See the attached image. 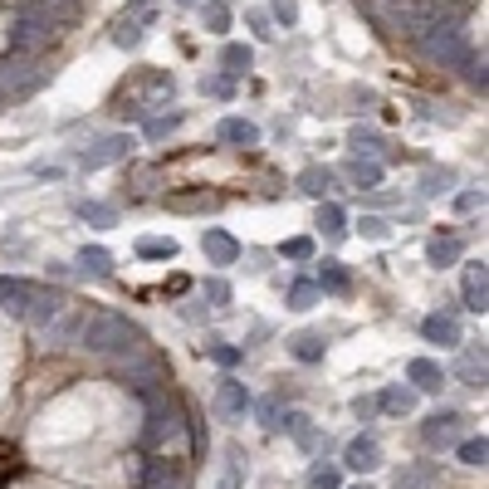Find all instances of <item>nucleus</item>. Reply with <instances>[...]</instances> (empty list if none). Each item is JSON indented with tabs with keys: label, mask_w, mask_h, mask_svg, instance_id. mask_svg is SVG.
Masks as SVG:
<instances>
[{
	"label": "nucleus",
	"mask_w": 489,
	"mask_h": 489,
	"mask_svg": "<svg viewBox=\"0 0 489 489\" xmlns=\"http://www.w3.org/2000/svg\"><path fill=\"white\" fill-rule=\"evenodd\" d=\"M426 342H441V348H460V324H455V314H431L421 324Z\"/></svg>",
	"instance_id": "nucleus-16"
},
{
	"label": "nucleus",
	"mask_w": 489,
	"mask_h": 489,
	"mask_svg": "<svg viewBox=\"0 0 489 489\" xmlns=\"http://www.w3.org/2000/svg\"><path fill=\"white\" fill-rule=\"evenodd\" d=\"M201 249H206V259H211V265H235V259H240V240H235L231 231H206L201 235Z\"/></svg>",
	"instance_id": "nucleus-13"
},
{
	"label": "nucleus",
	"mask_w": 489,
	"mask_h": 489,
	"mask_svg": "<svg viewBox=\"0 0 489 489\" xmlns=\"http://www.w3.org/2000/svg\"><path fill=\"white\" fill-rule=\"evenodd\" d=\"M49 74L30 55H0V98H30Z\"/></svg>",
	"instance_id": "nucleus-6"
},
{
	"label": "nucleus",
	"mask_w": 489,
	"mask_h": 489,
	"mask_svg": "<svg viewBox=\"0 0 489 489\" xmlns=\"http://www.w3.org/2000/svg\"><path fill=\"white\" fill-rule=\"evenodd\" d=\"M387 15H392V30H397V35L416 39L435 15H441V5H435V0H397V5H387Z\"/></svg>",
	"instance_id": "nucleus-8"
},
{
	"label": "nucleus",
	"mask_w": 489,
	"mask_h": 489,
	"mask_svg": "<svg viewBox=\"0 0 489 489\" xmlns=\"http://www.w3.org/2000/svg\"><path fill=\"white\" fill-rule=\"evenodd\" d=\"M79 342L89 352H103V358H132V352L148 348L142 328L128 324L122 314H113V308H98V314L83 318V324H79Z\"/></svg>",
	"instance_id": "nucleus-1"
},
{
	"label": "nucleus",
	"mask_w": 489,
	"mask_h": 489,
	"mask_svg": "<svg viewBox=\"0 0 489 489\" xmlns=\"http://www.w3.org/2000/svg\"><path fill=\"white\" fill-rule=\"evenodd\" d=\"M372 5H377V10H387V5H397V0H372Z\"/></svg>",
	"instance_id": "nucleus-55"
},
{
	"label": "nucleus",
	"mask_w": 489,
	"mask_h": 489,
	"mask_svg": "<svg viewBox=\"0 0 489 489\" xmlns=\"http://www.w3.org/2000/svg\"><path fill=\"white\" fill-rule=\"evenodd\" d=\"M324 348H328V342L318 338V333H299V338L289 342V352H294L299 362H318V358H324Z\"/></svg>",
	"instance_id": "nucleus-29"
},
{
	"label": "nucleus",
	"mask_w": 489,
	"mask_h": 489,
	"mask_svg": "<svg viewBox=\"0 0 489 489\" xmlns=\"http://www.w3.org/2000/svg\"><path fill=\"white\" fill-rule=\"evenodd\" d=\"M342 460H348L358 475H367V470H377V465H382V445L372 441V435H358V441L348 445V455H342Z\"/></svg>",
	"instance_id": "nucleus-17"
},
{
	"label": "nucleus",
	"mask_w": 489,
	"mask_h": 489,
	"mask_svg": "<svg viewBox=\"0 0 489 489\" xmlns=\"http://www.w3.org/2000/svg\"><path fill=\"white\" fill-rule=\"evenodd\" d=\"M211 411L221 416V421H235V416H245V411H249V392H245V382L225 377L221 387H215V397H211Z\"/></svg>",
	"instance_id": "nucleus-12"
},
{
	"label": "nucleus",
	"mask_w": 489,
	"mask_h": 489,
	"mask_svg": "<svg viewBox=\"0 0 489 489\" xmlns=\"http://www.w3.org/2000/svg\"><path fill=\"white\" fill-rule=\"evenodd\" d=\"M259 416H265V426H269V431L279 426V407H274V401H265V407H259Z\"/></svg>",
	"instance_id": "nucleus-52"
},
{
	"label": "nucleus",
	"mask_w": 489,
	"mask_h": 489,
	"mask_svg": "<svg viewBox=\"0 0 489 489\" xmlns=\"http://www.w3.org/2000/svg\"><path fill=\"white\" fill-rule=\"evenodd\" d=\"M113 45H122V49L142 45V25H138L132 15H122V20H118V30H113Z\"/></svg>",
	"instance_id": "nucleus-37"
},
{
	"label": "nucleus",
	"mask_w": 489,
	"mask_h": 489,
	"mask_svg": "<svg viewBox=\"0 0 489 489\" xmlns=\"http://www.w3.org/2000/svg\"><path fill=\"white\" fill-rule=\"evenodd\" d=\"M460 460H465V465H485V460H489V441H485V435L460 441Z\"/></svg>",
	"instance_id": "nucleus-39"
},
{
	"label": "nucleus",
	"mask_w": 489,
	"mask_h": 489,
	"mask_svg": "<svg viewBox=\"0 0 489 489\" xmlns=\"http://www.w3.org/2000/svg\"><path fill=\"white\" fill-rule=\"evenodd\" d=\"M249 59H255V55H249V45H225V49H221L225 74H245V69H249Z\"/></svg>",
	"instance_id": "nucleus-36"
},
{
	"label": "nucleus",
	"mask_w": 489,
	"mask_h": 489,
	"mask_svg": "<svg viewBox=\"0 0 489 489\" xmlns=\"http://www.w3.org/2000/svg\"><path fill=\"white\" fill-rule=\"evenodd\" d=\"M176 122H181V113H166V118H148V138L157 142L166 132H176Z\"/></svg>",
	"instance_id": "nucleus-41"
},
{
	"label": "nucleus",
	"mask_w": 489,
	"mask_h": 489,
	"mask_svg": "<svg viewBox=\"0 0 489 489\" xmlns=\"http://www.w3.org/2000/svg\"><path fill=\"white\" fill-rule=\"evenodd\" d=\"M69 308V299L59 294V289H45V284H35V294H30V304H25V324L30 328H49L59 314Z\"/></svg>",
	"instance_id": "nucleus-10"
},
{
	"label": "nucleus",
	"mask_w": 489,
	"mask_h": 489,
	"mask_svg": "<svg viewBox=\"0 0 489 489\" xmlns=\"http://www.w3.org/2000/svg\"><path fill=\"white\" fill-rule=\"evenodd\" d=\"M324 294H348L352 289V274H348V265H338V259H324V269H318V279H314Z\"/></svg>",
	"instance_id": "nucleus-21"
},
{
	"label": "nucleus",
	"mask_w": 489,
	"mask_h": 489,
	"mask_svg": "<svg viewBox=\"0 0 489 489\" xmlns=\"http://www.w3.org/2000/svg\"><path fill=\"white\" fill-rule=\"evenodd\" d=\"M460 64H465V79H470V83H475V89H480V93H485V55H465V59H460Z\"/></svg>",
	"instance_id": "nucleus-42"
},
{
	"label": "nucleus",
	"mask_w": 489,
	"mask_h": 489,
	"mask_svg": "<svg viewBox=\"0 0 489 489\" xmlns=\"http://www.w3.org/2000/svg\"><path fill=\"white\" fill-rule=\"evenodd\" d=\"M132 489H191V480H186V465L176 460V455H157V460H148L138 470V480H132Z\"/></svg>",
	"instance_id": "nucleus-7"
},
{
	"label": "nucleus",
	"mask_w": 489,
	"mask_h": 489,
	"mask_svg": "<svg viewBox=\"0 0 489 489\" xmlns=\"http://www.w3.org/2000/svg\"><path fill=\"white\" fill-rule=\"evenodd\" d=\"M181 435H186V416H181V407H176V397H172V392H162V387H152L148 392V426H142V445H148V451H172Z\"/></svg>",
	"instance_id": "nucleus-2"
},
{
	"label": "nucleus",
	"mask_w": 489,
	"mask_h": 489,
	"mask_svg": "<svg viewBox=\"0 0 489 489\" xmlns=\"http://www.w3.org/2000/svg\"><path fill=\"white\" fill-rule=\"evenodd\" d=\"M201 89L211 93V98H225V93H231V79H206Z\"/></svg>",
	"instance_id": "nucleus-50"
},
{
	"label": "nucleus",
	"mask_w": 489,
	"mask_h": 489,
	"mask_svg": "<svg viewBox=\"0 0 489 489\" xmlns=\"http://www.w3.org/2000/svg\"><path fill=\"white\" fill-rule=\"evenodd\" d=\"M465 308H470V314H485V308H489V274H485V265H465Z\"/></svg>",
	"instance_id": "nucleus-14"
},
{
	"label": "nucleus",
	"mask_w": 489,
	"mask_h": 489,
	"mask_svg": "<svg viewBox=\"0 0 489 489\" xmlns=\"http://www.w3.org/2000/svg\"><path fill=\"white\" fill-rule=\"evenodd\" d=\"M215 138L231 142V148H255V142H259V128H255L249 118H225L221 128H215Z\"/></svg>",
	"instance_id": "nucleus-19"
},
{
	"label": "nucleus",
	"mask_w": 489,
	"mask_h": 489,
	"mask_svg": "<svg viewBox=\"0 0 489 489\" xmlns=\"http://www.w3.org/2000/svg\"><path fill=\"white\" fill-rule=\"evenodd\" d=\"M480 201H485L480 191H460V196H455V211H475V206H480Z\"/></svg>",
	"instance_id": "nucleus-49"
},
{
	"label": "nucleus",
	"mask_w": 489,
	"mask_h": 489,
	"mask_svg": "<svg viewBox=\"0 0 489 489\" xmlns=\"http://www.w3.org/2000/svg\"><path fill=\"white\" fill-rule=\"evenodd\" d=\"M460 377L470 382V387H480V382H485V348H465L460 352Z\"/></svg>",
	"instance_id": "nucleus-32"
},
{
	"label": "nucleus",
	"mask_w": 489,
	"mask_h": 489,
	"mask_svg": "<svg viewBox=\"0 0 489 489\" xmlns=\"http://www.w3.org/2000/svg\"><path fill=\"white\" fill-rule=\"evenodd\" d=\"M176 93V79L166 74V69H142L138 79L128 83V89L118 93V103H122V113H132V118H142V113H152V108H162L166 98Z\"/></svg>",
	"instance_id": "nucleus-4"
},
{
	"label": "nucleus",
	"mask_w": 489,
	"mask_h": 489,
	"mask_svg": "<svg viewBox=\"0 0 489 489\" xmlns=\"http://www.w3.org/2000/svg\"><path fill=\"white\" fill-rule=\"evenodd\" d=\"M416 45H421V55L431 59V64H441V69H451V64H460L465 55H470V45H465V30H460V20H441L435 15L431 25L416 35Z\"/></svg>",
	"instance_id": "nucleus-3"
},
{
	"label": "nucleus",
	"mask_w": 489,
	"mask_h": 489,
	"mask_svg": "<svg viewBox=\"0 0 489 489\" xmlns=\"http://www.w3.org/2000/svg\"><path fill=\"white\" fill-rule=\"evenodd\" d=\"M416 397H421L416 387H387V392L377 397V407L387 411V416H407V411L416 407Z\"/></svg>",
	"instance_id": "nucleus-23"
},
{
	"label": "nucleus",
	"mask_w": 489,
	"mask_h": 489,
	"mask_svg": "<svg viewBox=\"0 0 489 489\" xmlns=\"http://www.w3.org/2000/svg\"><path fill=\"white\" fill-rule=\"evenodd\" d=\"M206 352H211V362H221V367H235V362L245 358L240 348H231V342H211V348H206Z\"/></svg>",
	"instance_id": "nucleus-40"
},
{
	"label": "nucleus",
	"mask_w": 489,
	"mask_h": 489,
	"mask_svg": "<svg viewBox=\"0 0 489 489\" xmlns=\"http://www.w3.org/2000/svg\"><path fill=\"white\" fill-rule=\"evenodd\" d=\"M79 269H83V274H93V279H108L113 274V255L103 245H83L79 249Z\"/></svg>",
	"instance_id": "nucleus-22"
},
{
	"label": "nucleus",
	"mask_w": 489,
	"mask_h": 489,
	"mask_svg": "<svg viewBox=\"0 0 489 489\" xmlns=\"http://www.w3.org/2000/svg\"><path fill=\"white\" fill-rule=\"evenodd\" d=\"M20 10H35V15H45L49 25H64V20H74L79 0H20Z\"/></svg>",
	"instance_id": "nucleus-20"
},
{
	"label": "nucleus",
	"mask_w": 489,
	"mask_h": 489,
	"mask_svg": "<svg viewBox=\"0 0 489 489\" xmlns=\"http://www.w3.org/2000/svg\"><path fill=\"white\" fill-rule=\"evenodd\" d=\"M314 255V240L308 235H294V240H284V259H308Z\"/></svg>",
	"instance_id": "nucleus-44"
},
{
	"label": "nucleus",
	"mask_w": 489,
	"mask_h": 489,
	"mask_svg": "<svg viewBox=\"0 0 489 489\" xmlns=\"http://www.w3.org/2000/svg\"><path fill=\"white\" fill-rule=\"evenodd\" d=\"M201 20H206V30H211V35H225V30H231V5H221V0H206Z\"/></svg>",
	"instance_id": "nucleus-34"
},
{
	"label": "nucleus",
	"mask_w": 489,
	"mask_h": 489,
	"mask_svg": "<svg viewBox=\"0 0 489 489\" xmlns=\"http://www.w3.org/2000/svg\"><path fill=\"white\" fill-rule=\"evenodd\" d=\"M132 148H138V142H132L128 132H108V138L93 142V152H83V166H89V172H98V166H108V162H128Z\"/></svg>",
	"instance_id": "nucleus-11"
},
{
	"label": "nucleus",
	"mask_w": 489,
	"mask_h": 489,
	"mask_svg": "<svg viewBox=\"0 0 489 489\" xmlns=\"http://www.w3.org/2000/svg\"><path fill=\"white\" fill-rule=\"evenodd\" d=\"M5 294H10V279H0V304H5Z\"/></svg>",
	"instance_id": "nucleus-54"
},
{
	"label": "nucleus",
	"mask_w": 489,
	"mask_h": 489,
	"mask_svg": "<svg viewBox=\"0 0 489 489\" xmlns=\"http://www.w3.org/2000/svg\"><path fill=\"white\" fill-rule=\"evenodd\" d=\"M138 255L142 259H176V240H172V235H142Z\"/></svg>",
	"instance_id": "nucleus-26"
},
{
	"label": "nucleus",
	"mask_w": 489,
	"mask_h": 489,
	"mask_svg": "<svg viewBox=\"0 0 489 489\" xmlns=\"http://www.w3.org/2000/svg\"><path fill=\"white\" fill-rule=\"evenodd\" d=\"M358 489H372V485H358Z\"/></svg>",
	"instance_id": "nucleus-56"
},
{
	"label": "nucleus",
	"mask_w": 489,
	"mask_h": 489,
	"mask_svg": "<svg viewBox=\"0 0 489 489\" xmlns=\"http://www.w3.org/2000/svg\"><path fill=\"white\" fill-rule=\"evenodd\" d=\"M348 148H352V152H358V157H372V162H377V157H382V138H377V132H372V128H352V138H348Z\"/></svg>",
	"instance_id": "nucleus-30"
},
{
	"label": "nucleus",
	"mask_w": 489,
	"mask_h": 489,
	"mask_svg": "<svg viewBox=\"0 0 489 489\" xmlns=\"http://www.w3.org/2000/svg\"><path fill=\"white\" fill-rule=\"evenodd\" d=\"M362 235H367V240H387V221H382V215H362Z\"/></svg>",
	"instance_id": "nucleus-45"
},
{
	"label": "nucleus",
	"mask_w": 489,
	"mask_h": 489,
	"mask_svg": "<svg viewBox=\"0 0 489 489\" xmlns=\"http://www.w3.org/2000/svg\"><path fill=\"white\" fill-rule=\"evenodd\" d=\"M318 225H324V235H328V240H342V235H348V221H342V206L324 201V206H318Z\"/></svg>",
	"instance_id": "nucleus-28"
},
{
	"label": "nucleus",
	"mask_w": 489,
	"mask_h": 489,
	"mask_svg": "<svg viewBox=\"0 0 489 489\" xmlns=\"http://www.w3.org/2000/svg\"><path fill=\"white\" fill-rule=\"evenodd\" d=\"M338 465H314V470H308V489H338Z\"/></svg>",
	"instance_id": "nucleus-38"
},
{
	"label": "nucleus",
	"mask_w": 489,
	"mask_h": 489,
	"mask_svg": "<svg viewBox=\"0 0 489 489\" xmlns=\"http://www.w3.org/2000/svg\"><path fill=\"white\" fill-rule=\"evenodd\" d=\"M249 30H255L259 39H269V35H274V30H269V20H265V15H249Z\"/></svg>",
	"instance_id": "nucleus-51"
},
{
	"label": "nucleus",
	"mask_w": 489,
	"mask_h": 489,
	"mask_svg": "<svg viewBox=\"0 0 489 489\" xmlns=\"http://www.w3.org/2000/svg\"><path fill=\"white\" fill-rule=\"evenodd\" d=\"M348 176H352V181H358V191H372V186H377L382 181V162H362V157H352L348 162Z\"/></svg>",
	"instance_id": "nucleus-25"
},
{
	"label": "nucleus",
	"mask_w": 489,
	"mask_h": 489,
	"mask_svg": "<svg viewBox=\"0 0 489 489\" xmlns=\"http://www.w3.org/2000/svg\"><path fill=\"white\" fill-rule=\"evenodd\" d=\"M318 299H324V289H318L314 279H294V289H289V308H314Z\"/></svg>",
	"instance_id": "nucleus-33"
},
{
	"label": "nucleus",
	"mask_w": 489,
	"mask_h": 489,
	"mask_svg": "<svg viewBox=\"0 0 489 489\" xmlns=\"http://www.w3.org/2000/svg\"><path fill=\"white\" fill-rule=\"evenodd\" d=\"M328 186H333L328 166H308V172H299V191H304V196H324Z\"/></svg>",
	"instance_id": "nucleus-31"
},
{
	"label": "nucleus",
	"mask_w": 489,
	"mask_h": 489,
	"mask_svg": "<svg viewBox=\"0 0 489 489\" xmlns=\"http://www.w3.org/2000/svg\"><path fill=\"white\" fill-rule=\"evenodd\" d=\"M201 294L211 299V304H231V284H225V279H206Z\"/></svg>",
	"instance_id": "nucleus-43"
},
{
	"label": "nucleus",
	"mask_w": 489,
	"mask_h": 489,
	"mask_svg": "<svg viewBox=\"0 0 489 489\" xmlns=\"http://www.w3.org/2000/svg\"><path fill=\"white\" fill-rule=\"evenodd\" d=\"M59 35V25H49L45 15H35V10H15V20H10V55H30L35 59L39 49H49Z\"/></svg>",
	"instance_id": "nucleus-5"
},
{
	"label": "nucleus",
	"mask_w": 489,
	"mask_h": 489,
	"mask_svg": "<svg viewBox=\"0 0 489 489\" xmlns=\"http://www.w3.org/2000/svg\"><path fill=\"white\" fill-rule=\"evenodd\" d=\"M407 382L416 392H441L445 387V372L435 367L431 358H411V367H407Z\"/></svg>",
	"instance_id": "nucleus-18"
},
{
	"label": "nucleus",
	"mask_w": 489,
	"mask_h": 489,
	"mask_svg": "<svg viewBox=\"0 0 489 489\" xmlns=\"http://www.w3.org/2000/svg\"><path fill=\"white\" fill-rule=\"evenodd\" d=\"M445 186H451V172H426L421 191H426V196H435V191H445Z\"/></svg>",
	"instance_id": "nucleus-47"
},
{
	"label": "nucleus",
	"mask_w": 489,
	"mask_h": 489,
	"mask_svg": "<svg viewBox=\"0 0 489 489\" xmlns=\"http://www.w3.org/2000/svg\"><path fill=\"white\" fill-rule=\"evenodd\" d=\"M166 206H172V211H215V206H221V196H211V191H191V196H166Z\"/></svg>",
	"instance_id": "nucleus-27"
},
{
	"label": "nucleus",
	"mask_w": 489,
	"mask_h": 489,
	"mask_svg": "<svg viewBox=\"0 0 489 489\" xmlns=\"http://www.w3.org/2000/svg\"><path fill=\"white\" fill-rule=\"evenodd\" d=\"M274 20H279V25H299V5H294V0H274Z\"/></svg>",
	"instance_id": "nucleus-46"
},
{
	"label": "nucleus",
	"mask_w": 489,
	"mask_h": 489,
	"mask_svg": "<svg viewBox=\"0 0 489 489\" xmlns=\"http://www.w3.org/2000/svg\"><path fill=\"white\" fill-rule=\"evenodd\" d=\"M215 489H240V470H235V460L221 470V480H215Z\"/></svg>",
	"instance_id": "nucleus-48"
},
{
	"label": "nucleus",
	"mask_w": 489,
	"mask_h": 489,
	"mask_svg": "<svg viewBox=\"0 0 489 489\" xmlns=\"http://www.w3.org/2000/svg\"><path fill=\"white\" fill-rule=\"evenodd\" d=\"M392 489H441V470L431 460H416L407 470H397V485Z\"/></svg>",
	"instance_id": "nucleus-15"
},
{
	"label": "nucleus",
	"mask_w": 489,
	"mask_h": 489,
	"mask_svg": "<svg viewBox=\"0 0 489 489\" xmlns=\"http://www.w3.org/2000/svg\"><path fill=\"white\" fill-rule=\"evenodd\" d=\"M465 435V416L460 411H435L431 421L421 426V441L431 445V451H451V445H460Z\"/></svg>",
	"instance_id": "nucleus-9"
},
{
	"label": "nucleus",
	"mask_w": 489,
	"mask_h": 489,
	"mask_svg": "<svg viewBox=\"0 0 489 489\" xmlns=\"http://www.w3.org/2000/svg\"><path fill=\"white\" fill-rule=\"evenodd\" d=\"M426 259H431L435 269L455 265V259H460V240H455V235H435V240L426 245Z\"/></svg>",
	"instance_id": "nucleus-24"
},
{
	"label": "nucleus",
	"mask_w": 489,
	"mask_h": 489,
	"mask_svg": "<svg viewBox=\"0 0 489 489\" xmlns=\"http://www.w3.org/2000/svg\"><path fill=\"white\" fill-rule=\"evenodd\" d=\"M74 211L83 215V221H93V225H118V211H113V206H103V201H79Z\"/></svg>",
	"instance_id": "nucleus-35"
},
{
	"label": "nucleus",
	"mask_w": 489,
	"mask_h": 489,
	"mask_svg": "<svg viewBox=\"0 0 489 489\" xmlns=\"http://www.w3.org/2000/svg\"><path fill=\"white\" fill-rule=\"evenodd\" d=\"M5 475H10V455L0 451V480H5Z\"/></svg>",
	"instance_id": "nucleus-53"
}]
</instances>
